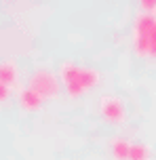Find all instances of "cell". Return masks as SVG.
Listing matches in <instances>:
<instances>
[{
    "instance_id": "5",
    "label": "cell",
    "mask_w": 156,
    "mask_h": 160,
    "mask_svg": "<svg viewBox=\"0 0 156 160\" xmlns=\"http://www.w3.org/2000/svg\"><path fill=\"white\" fill-rule=\"evenodd\" d=\"M44 103V99H42L38 93H34L32 88H21L19 91V105H21V110L25 112H38Z\"/></svg>"
},
{
    "instance_id": "2",
    "label": "cell",
    "mask_w": 156,
    "mask_h": 160,
    "mask_svg": "<svg viewBox=\"0 0 156 160\" xmlns=\"http://www.w3.org/2000/svg\"><path fill=\"white\" fill-rule=\"evenodd\" d=\"M61 80L49 70H38L30 78V88L34 93H38L42 99H57L61 93Z\"/></svg>"
},
{
    "instance_id": "7",
    "label": "cell",
    "mask_w": 156,
    "mask_h": 160,
    "mask_svg": "<svg viewBox=\"0 0 156 160\" xmlns=\"http://www.w3.org/2000/svg\"><path fill=\"white\" fill-rule=\"evenodd\" d=\"M112 156L114 160H129V154H131V141L124 139V137H114L112 139Z\"/></svg>"
},
{
    "instance_id": "9",
    "label": "cell",
    "mask_w": 156,
    "mask_h": 160,
    "mask_svg": "<svg viewBox=\"0 0 156 160\" xmlns=\"http://www.w3.org/2000/svg\"><path fill=\"white\" fill-rule=\"evenodd\" d=\"M141 13H148V15H156V0H141Z\"/></svg>"
},
{
    "instance_id": "6",
    "label": "cell",
    "mask_w": 156,
    "mask_h": 160,
    "mask_svg": "<svg viewBox=\"0 0 156 160\" xmlns=\"http://www.w3.org/2000/svg\"><path fill=\"white\" fill-rule=\"evenodd\" d=\"M19 82V70H17L15 61H2L0 63V84L13 88Z\"/></svg>"
},
{
    "instance_id": "1",
    "label": "cell",
    "mask_w": 156,
    "mask_h": 160,
    "mask_svg": "<svg viewBox=\"0 0 156 160\" xmlns=\"http://www.w3.org/2000/svg\"><path fill=\"white\" fill-rule=\"evenodd\" d=\"M133 51L137 57L156 59V15L137 13L133 19Z\"/></svg>"
},
{
    "instance_id": "8",
    "label": "cell",
    "mask_w": 156,
    "mask_h": 160,
    "mask_svg": "<svg viewBox=\"0 0 156 160\" xmlns=\"http://www.w3.org/2000/svg\"><path fill=\"white\" fill-rule=\"evenodd\" d=\"M150 158H152V150L148 143H131L129 160H150Z\"/></svg>"
},
{
    "instance_id": "4",
    "label": "cell",
    "mask_w": 156,
    "mask_h": 160,
    "mask_svg": "<svg viewBox=\"0 0 156 160\" xmlns=\"http://www.w3.org/2000/svg\"><path fill=\"white\" fill-rule=\"evenodd\" d=\"M99 114L101 118L110 122V124H120L127 120V110H124V103L118 99V97L106 95L99 99Z\"/></svg>"
},
{
    "instance_id": "3",
    "label": "cell",
    "mask_w": 156,
    "mask_h": 160,
    "mask_svg": "<svg viewBox=\"0 0 156 160\" xmlns=\"http://www.w3.org/2000/svg\"><path fill=\"white\" fill-rule=\"evenodd\" d=\"M59 80H61L66 93L72 99L80 97L82 93H87L84 87H82V82H80V65H76L72 59H68V61L61 63V68H59Z\"/></svg>"
},
{
    "instance_id": "10",
    "label": "cell",
    "mask_w": 156,
    "mask_h": 160,
    "mask_svg": "<svg viewBox=\"0 0 156 160\" xmlns=\"http://www.w3.org/2000/svg\"><path fill=\"white\" fill-rule=\"evenodd\" d=\"M8 95H11V88L4 87V84H0V103H4L8 99Z\"/></svg>"
}]
</instances>
